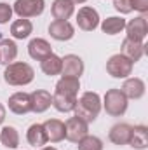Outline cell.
Wrapping results in <instances>:
<instances>
[{
  "label": "cell",
  "mask_w": 148,
  "mask_h": 150,
  "mask_svg": "<svg viewBox=\"0 0 148 150\" xmlns=\"http://www.w3.org/2000/svg\"><path fill=\"white\" fill-rule=\"evenodd\" d=\"M80 89V82L75 77H61L56 84V91L52 94V105L58 112H73L77 105V94Z\"/></svg>",
  "instance_id": "cell-1"
},
{
  "label": "cell",
  "mask_w": 148,
  "mask_h": 150,
  "mask_svg": "<svg viewBox=\"0 0 148 150\" xmlns=\"http://www.w3.org/2000/svg\"><path fill=\"white\" fill-rule=\"evenodd\" d=\"M73 112H75V117L85 120L87 124L94 122L98 119L99 112H101V98H99V94L92 93V91L84 93L77 100V105H75Z\"/></svg>",
  "instance_id": "cell-2"
},
{
  "label": "cell",
  "mask_w": 148,
  "mask_h": 150,
  "mask_svg": "<svg viewBox=\"0 0 148 150\" xmlns=\"http://www.w3.org/2000/svg\"><path fill=\"white\" fill-rule=\"evenodd\" d=\"M35 72L28 63H11L4 70V80L9 86H26L33 80Z\"/></svg>",
  "instance_id": "cell-3"
},
{
  "label": "cell",
  "mask_w": 148,
  "mask_h": 150,
  "mask_svg": "<svg viewBox=\"0 0 148 150\" xmlns=\"http://www.w3.org/2000/svg\"><path fill=\"white\" fill-rule=\"evenodd\" d=\"M103 107L111 117H122L127 110V98L122 94L120 89H108L105 94Z\"/></svg>",
  "instance_id": "cell-4"
},
{
  "label": "cell",
  "mask_w": 148,
  "mask_h": 150,
  "mask_svg": "<svg viewBox=\"0 0 148 150\" xmlns=\"http://www.w3.org/2000/svg\"><path fill=\"white\" fill-rule=\"evenodd\" d=\"M132 61H129L125 56L122 54H113L110 59L106 61V72L115 77V79H127L132 74Z\"/></svg>",
  "instance_id": "cell-5"
},
{
  "label": "cell",
  "mask_w": 148,
  "mask_h": 150,
  "mask_svg": "<svg viewBox=\"0 0 148 150\" xmlns=\"http://www.w3.org/2000/svg\"><path fill=\"white\" fill-rule=\"evenodd\" d=\"M89 134V124L78 117H70L65 122V138L68 142L78 143L84 136Z\"/></svg>",
  "instance_id": "cell-6"
},
{
  "label": "cell",
  "mask_w": 148,
  "mask_h": 150,
  "mask_svg": "<svg viewBox=\"0 0 148 150\" xmlns=\"http://www.w3.org/2000/svg\"><path fill=\"white\" fill-rule=\"evenodd\" d=\"M44 0H16L14 4V12L23 18V19H28V18H35V16H40L44 12Z\"/></svg>",
  "instance_id": "cell-7"
},
{
  "label": "cell",
  "mask_w": 148,
  "mask_h": 150,
  "mask_svg": "<svg viewBox=\"0 0 148 150\" xmlns=\"http://www.w3.org/2000/svg\"><path fill=\"white\" fill-rule=\"evenodd\" d=\"M77 23L78 28L84 32H92L99 26V14L92 7H82L77 14Z\"/></svg>",
  "instance_id": "cell-8"
},
{
  "label": "cell",
  "mask_w": 148,
  "mask_h": 150,
  "mask_svg": "<svg viewBox=\"0 0 148 150\" xmlns=\"http://www.w3.org/2000/svg\"><path fill=\"white\" fill-rule=\"evenodd\" d=\"M125 32H127V38L134 40V42H143L148 33V23L145 16L134 18L129 23H125Z\"/></svg>",
  "instance_id": "cell-9"
},
{
  "label": "cell",
  "mask_w": 148,
  "mask_h": 150,
  "mask_svg": "<svg viewBox=\"0 0 148 150\" xmlns=\"http://www.w3.org/2000/svg\"><path fill=\"white\" fill-rule=\"evenodd\" d=\"M61 74L63 77L80 79V75L84 74V61L75 54H66L65 58H61Z\"/></svg>",
  "instance_id": "cell-10"
},
{
  "label": "cell",
  "mask_w": 148,
  "mask_h": 150,
  "mask_svg": "<svg viewBox=\"0 0 148 150\" xmlns=\"http://www.w3.org/2000/svg\"><path fill=\"white\" fill-rule=\"evenodd\" d=\"M49 33L54 40H59V42H65V40H70L75 35V28L72 23L68 21H52L49 25Z\"/></svg>",
  "instance_id": "cell-11"
},
{
  "label": "cell",
  "mask_w": 148,
  "mask_h": 150,
  "mask_svg": "<svg viewBox=\"0 0 148 150\" xmlns=\"http://www.w3.org/2000/svg\"><path fill=\"white\" fill-rule=\"evenodd\" d=\"M9 110L16 115H25V113L32 112V101H30V94L26 93H14L9 98Z\"/></svg>",
  "instance_id": "cell-12"
},
{
  "label": "cell",
  "mask_w": 148,
  "mask_h": 150,
  "mask_svg": "<svg viewBox=\"0 0 148 150\" xmlns=\"http://www.w3.org/2000/svg\"><path fill=\"white\" fill-rule=\"evenodd\" d=\"M145 82L141 80V79H136V77H132V79H127L124 84H122V94L127 98V100H140V98H143V94H145Z\"/></svg>",
  "instance_id": "cell-13"
},
{
  "label": "cell",
  "mask_w": 148,
  "mask_h": 150,
  "mask_svg": "<svg viewBox=\"0 0 148 150\" xmlns=\"http://www.w3.org/2000/svg\"><path fill=\"white\" fill-rule=\"evenodd\" d=\"M45 134H47V142L52 143H59L65 140V122H61L59 119H49L44 124Z\"/></svg>",
  "instance_id": "cell-14"
},
{
  "label": "cell",
  "mask_w": 148,
  "mask_h": 150,
  "mask_svg": "<svg viewBox=\"0 0 148 150\" xmlns=\"http://www.w3.org/2000/svg\"><path fill=\"white\" fill-rule=\"evenodd\" d=\"M28 54H30L33 59L42 61V59H45L47 56L52 54V47H51V44H49L47 40H44V38H33V40L28 44Z\"/></svg>",
  "instance_id": "cell-15"
},
{
  "label": "cell",
  "mask_w": 148,
  "mask_h": 150,
  "mask_svg": "<svg viewBox=\"0 0 148 150\" xmlns=\"http://www.w3.org/2000/svg\"><path fill=\"white\" fill-rule=\"evenodd\" d=\"M30 101H32V112L42 113L52 105V96H51V93H47L44 89H37L30 94Z\"/></svg>",
  "instance_id": "cell-16"
},
{
  "label": "cell",
  "mask_w": 148,
  "mask_h": 150,
  "mask_svg": "<svg viewBox=\"0 0 148 150\" xmlns=\"http://www.w3.org/2000/svg\"><path fill=\"white\" fill-rule=\"evenodd\" d=\"M131 131H132V126H129L125 122H120V124H115L110 129L108 138L115 145H127L129 138H131Z\"/></svg>",
  "instance_id": "cell-17"
},
{
  "label": "cell",
  "mask_w": 148,
  "mask_h": 150,
  "mask_svg": "<svg viewBox=\"0 0 148 150\" xmlns=\"http://www.w3.org/2000/svg\"><path fill=\"white\" fill-rule=\"evenodd\" d=\"M143 54H145L143 42H134V40H129V38H125L122 42V56H125L129 61L136 63V61L141 59Z\"/></svg>",
  "instance_id": "cell-18"
},
{
  "label": "cell",
  "mask_w": 148,
  "mask_h": 150,
  "mask_svg": "<svg viewBox=\"0 0 148 150\" xmlns=\"http://www.w3.org/2000/svg\"><path fill=\"white\" fill-rule=\"evenodd\" d=\"M75 5L72 0H54L52 2V16L58 21H66L73 14Z\"/></svg>",
  "instance_id": "cell-19"
},
{
  "label": "cell",
  "mask_w": 148,
  "mask_h": 150,
  "mask_svg": "<svg viewBox=\"0 0 148 150\" xmlns=\"http://www.w3.org/2000/svg\"><path fill=\"white\" fill-rule=\"evenodd\" d=\"M129 145L136 150H145L148 147V129L147 126H134L131 131Z\"/></svg>",
  "instance_id": "cell-20"
},
{
  "label": "cell",
  "mask_w": 148,
  "mask_h": 150,
  "mask_svg": "<svg viewBox=\"0 0 148 150\" xmlns=\"http://www.w3.org/2000/svg\"><path fill=\"white\" fill-rule=\"evenodd\" d=\"M26 140L32 147H44L47 143V134L42 124H32L26 131Z\"/></svg>",
  "instance_id": "cell-21"
},
{
  "label": "cell",
  "mask_w": 148,
  "mask_h": 150,
  "mask_svg": "<svg viewBox=\"0 0 148 150\" xmlns=\"http://www.w3.org/2000/svg\"><path fill=\"white\" fill-rule=\"evenodd\" d=\"M18 56V45L9 40V38H4L0 40V65H11Z\"/></svg>",
  "instance_id": "cell-22"
},
{
  "label": "cell",
  "mask_w": 148,
  "mask_h": 150,
  "mask_svg": "<svg viewBox=\"0 0 148 150\" xmlns=\"http://www.w3.org/2000/svg\"><path fill=\"white\" fill-rule=\"evenodd\" d=\"M33 32V25H32V21H28V19H16L12 25H11V35L14 38H19V40H23V38L30 37V33Z\"/></svg>",
  "instance_id": "cell-23"
},
{
  "label": "cell",
  "mask_w": 148,
  "mask_h": 150,
  "mask_svg": "<svg viewBox=\"0 0 148 150\" xmlns=\"http://www.w3.org/2000/svg\"><path fill=\"white\" fill-rule=\"evenodd\" d=\"M124 28H125V19H124V18H117V16L106 18V19L101 23V30H103V33H106V35H117V33H120Z\"/></svg>",
  "instance_id": "cell-24"
},
{
  "label": "cell",
  "mask_w": 148,
  "mask_h": 150,
  "mask_svg": "<svg viewBox=\"0 0 148 150\" xmlns=\"http://www.w3.org/2000/svg\"><path fill=\"white\" fill-rule=\"evenodd\" d=\"M40 68L45 75H51V77L61 74V58L56 56V54H51V56H47L45 59L40 61Z\"/></svg>",
  "instance_id": "cell-25"
},
{
  "label": "cell",
  "mask_w": 148,
  "mask_h": 150,
  "mask_svg": "<svg viewBox=\"0 0 148 150\" xmlns=\"http://www.w3.org/2000/svg\"><path fill=\"white\" fill-rule=\"evenodd\" d=\"M0 142L7 149H18V145H19V134H18L16 127L5 126L2 129V133H0Z\"/></svg>",
  "instance_id": "cell-26"
},
{
  "label": "cell",
  "mask_w": 148,
  "mask_h": 150,
  "mask_svg": "<svg viewBox=\"0 0 148 150\" xmlns=\"http://www.w3.org/2000/svg\"><path fill=\"white\" fill-rule=\"evenodd\" d=\"M78 150H103V142L98 136H84L78 142Z\"/></svg>",
  "instance_id": "cell-27"
},
{
  "label": "cell",
  "mask_w": 148,
  "mask_h": 150,
  "mask_svg": "<svg viewBox=\"0 0 148 150\" xmlns=\"http://www.w3.org/2000/svg\"><path fill=\"white\" fill-rule=\"evenodd\" d=\"M12 7L9 5V4H5V2H0V25H4V23H7L11 18H12Z\"/></svg>",
  "instance_id": "cell-28"
},
{
  "label": "cell",
  "mask_w": 148,
  "mask_h": 150,
  "mask_svg": "<svg viewBox=\"0 0 148 150\" xmlns=\"http://www.w3.org/2000/svg\"><path fill=\"white\" fill-rule=\"evenodd\" d=\"M113 7H115V11H118L122 14H129L132 11L131 0H113Z\"/></svg>",
  "instance_id": "cell-29"
},
{
  "label": "cell",
  "mask_w": 148,
  "mask_h": 150,
  "mask_svg": "<svg viewBox=\"0 0 148 150\" xmlns=\"http://www.w3.org/2000/svg\"><path fill=\"white\" fill-rule=\"evenodd\" d=\"M131 7L138 12H147L148 11V0H131Z\"/></svg>",
  "instance_id": "cell-30"
},
{
  "label": "cell",
  "mask_w": 148,
  "mask_h": 150,
  "mask_svg": "<svg viewBox=\"0 0 148 150\" xmlns=\"http://www.w3.org/2000/svg\"><path fill=\"white\" fill-rule=\"evenodd\" d=\"M5 120V108H4V105L0 103V124Z\"/></svg>",
  "instance_id": "cell-31"
},
{
  "label": "cell",
  "mask_w": 148,
  "mask_h": 150,
  "mask_svg": "<svg viewBox=\"0 0 148 150\" xmlns=\"http://www.w3.org/2000/svg\"><path fill=\"white\" fill-rule=\"evenodd\" d=\"M73 4H84V2H87V0H72Z\"/></svg>",
  "instance_id": "cell-32"
},
{
  "label": "cell",
  "mask_w": 148,
  "mask_h": 150,
  "mask_svg": "<svg viewBox=\"0 0 148 150\" xmlns=\"http://www.w3.org/2000/svg\"><path fill=\"white\" fill-rule=\"evenodd\" d=\"M42 150H56L54 147H45V149H42Z\"/></svg>",
  "instance_id": "cell-33"
}]
</instances>
